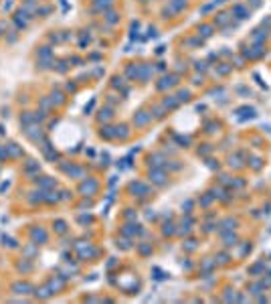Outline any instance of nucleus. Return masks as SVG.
Here are the masks:
<instances>
[{
    "instance_id": "f257e3e1",
    "label": "nucleus",
    "mask_w": 271,
    "mask_h": 304,
    "mask_svg": "<svg viewBox=\"0 0 271 304\" xmlns=\"http://www.w3.org/2000/svg\"><path fill=\"white\" fill-rule=\"evenodd\" d=\"M152 176H154L156 183H164V172H160V170H152Z\"/></svg>"
},
{
    "instance_id": "f03ea898",
    "label": "nucleus",
    "mask_w": 271,
    "mask_h": 304,
    "mask_svg": "<svg viewBox=\"0 0 271 304\" xmlns=\"http://www.w3.org/2000/svg\"><path fill=\"white\" fill-rule=\"evenodd\" d=\"M148 120H150V116H146V111H140V116H138V124H146Z\"/></svg>"
},
{
    "instance_id": "7ed1b4c3",
    "label": "nucleus",
    "mask_w": 271,
    "mask_h": 304,
    "mask_svg": "<svg viewBox=\"0 0 271 304\" xmlns=\"http://www.w3.org/2000/svg\"><path fill=\"white\" fill-rule=\"evenodd\" d=\"M217 24H225V22H229V14H218V18L214 20Z\"/></svg>"
},
{
    "instance_id": "20e7f679",
    "label": "nucleus",
    "mask_w": 271,
    "mask_h": 304,
    "mask_svg": "<svg viewBox=\"0 0 271 304\" xmlns=\"http://www.w3.org/2000/svg\"><path fill=\"white\" fill-rule=\"evenodd\" d=\"M225 241H227L225 245H235V241H237V237H235V235H229V237H225Z\"/></svg>"
},
{
    "instance_id": "39448f33",
    "label": "nucleus",
    "mask_w": 271,
    "mask_h": 304,
    "mask_svg": "<svg viewBox=\"0 0 271 304\" xmlns=\"http://www.w3.org/2000/svg\"><path fill=\"white\" fill-rule=\"evenodd\" d=\"M198 30H202L204 37H210V26H202V29H198Z\"/></svg>"
}]
</instances>
